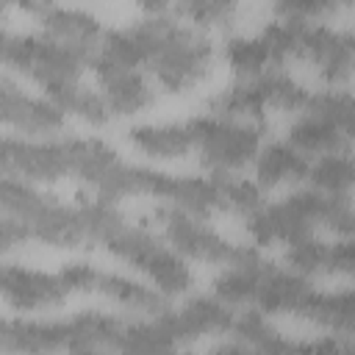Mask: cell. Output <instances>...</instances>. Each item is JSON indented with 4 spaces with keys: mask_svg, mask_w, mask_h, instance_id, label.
Returning <instances> with one entry per match:
<instances>
[{
    "mask_svg": "<svg viewBox=\"0 0 355 355\" xmlns=\"http://www.w3.org/2000/svg\"><path fill=\"white\" fill-rule=\"evenodd\" d=\"M122 327L125 319L100 311H78L61 319L8 316L0 338L6 355H75L83 349H114Z\"/></svg>",
    "mask_w": 355,
    "mask_h": 355,
    "instance_id": "obj_3",
    "label": "cell"
},
{
    "mask_svg": "<svg viewBox=\"0 0 355 355\" xmlns=\"http://www.w3.org/2000/svg\"><path fill=\"white\" fill-rule=\"evenodd\" d=\"M236 341L250 344L258 355H355V336H319V338H286L275 330L263 313L241 308L233 330Z\"/></svg>",
    "mask_w": 355,
    "mask_h": 355,
    "instance_id": "obj_11",
    "label": "cell"
},
{
    "mask_svg": "<svg viewBox=\"0 0 355 355\" xmlns=\"http://www.w3.org/2000/svg\"><path fill=\"white\" fill-rule=\"evenodd\" d=\"M3 205V250H11L22 241H42L50 247H94L100 244L105 225L116 214L114 202L100 197H83L75 205H67L33 183L3 175L0 183Z\"/></svg>",
    "mask_w": 355,
    "mask_h": 355,
    "instance_id": "obj_1",
    "label": "cell"
},
{
    "mask_svg": "<svg viewBox=\"0 0 355 355\" xmlns=\"http://www.w3.org/2000/svg\"><path fill=\"white\" fill-rule=\"evenodd\" d=\"M19 11L31 14L42 33L55 36L69 44H83V47H97L100 36L105 33L100 19L83 8L72 6H53V3H19Z\"/></svg>",
    "mask_w": 355,
    "mask_h": 355,
    "instance_id": "obj_17",
    "label": "cell"
},
{
    "mask_svg": "<svg viewBox=\"0 0 355 355\" xmlns=\"http://www.w3.org/2000/svg\"><path fill=\"white\" fill-rule=\"evenodd\" d=\"M305 111L327 119L349 144H355V94L341 92V89L311 92Z\"/></svg>",
    "mask_w": 355,
    "mask_h": 355,
    "instance_id": "obj_25",
    "label": "cell"
},
{
    "mask_svg": "<svg viewBox=\"0 0 355 355\" xmlns=\"http://www.w3.org/2000/svg\"><path fill=\"white\" fill-rule=\"evenodd\" d=\"M75 355H108V352H103V349H83V352H75Z\"/></svg>",
    "mask_w": 355,
    "mask_h": 355,
    "instance_id": "obj_28",
    "label": "cell"
},
{
    "mask_svg": "<svg viewBox=\"0 0 355 355\" xmlns=\"http://www.w3.org/2000/svg\"><path fill=\"white\" fill-rule=\"evenodd\" d=\"M47 100H53L64 114H72L78 119H83L86 125H94V128H103L111 122V108L105 103V97L100 94V89H89L83 83H69V86H61L50 94H44Z\"/></svg>",
    "mask_w": 355,
    "mask_h": 355,
    "instance_id": "obj_23",
    "label": "cell"
},
{
    "mask_svg": "<svg viewBox=\"0 0 355 355\" xmlns=\"http://www.w3.org/2000/svg\"><path fill=\"white\" fill-rule=\"evenodd\" d=\"M128 141L147 158L178 161L194 153V136L189 119L183 122H141L128 130Z\"/></svg>",
    "mask_w": 355,
    "mask_h": 355,
    "instance_id": "obj_19",
    "label": "cell"
},
{
    "mask_svg": "<svg viewBox=\"0 0 355 355\" xmlns=\"http://www.w3.org/2000/svg\"><path fill=\"white\" fill-rule=\"evenodd\" d=\"M155 219L161 225V236L186 261H197V263H211V266H225L227 269V266H233L236 261H241L247 255V247H239V244L227 241L202 216L161 205L155 211Z\"/></svg>",
    "mask_w": 355,
    "mask_h": 355,
    "instance_id": "obj_8",
    "label": "cell"
},
{
    "mask_svg": "<svg viewBox=\"0 0 355 355\" xmlns=\"http://www.w3.org/2000/svg\"><path fill=\"white\" fill-rule=\"evenodd\" d=\"M286 141L300 150L305 158H322V155H333V153H347L349 150V141L322 116L311 114V111H302L291 125H288V133H286Z\"/></svg>",
    "mask_w": 355,
    "mask_h": 355,
    "instance_id": "obj_22",
    "label": "cell"
},
{
    "mask_svg": "<svg viewBox=\"0 0 355 355\" xmlns=\"http://www.w3.org/2000/svg\"><path fill=\"white\" fill-rule=\"evenodd\" d=\"M0 116L14 136L25 139H55L67 125V114L53 100L25 92L8 75L0 80Z\"/></svg>",
    "mask_w": 355,
    "mask_h": 355,
    "instance_id": "obj_13",
    "label": "cell"
},
{
    "mask_svg": "<svg viewBox=\"0 0 355 355\" xmlns=\"http://www.w3.org/2000/svg\"><path fill=\"white\" fill-rule=\"evenodd\" d=\"M0 50L3 64L31 78L44 94L69 83H80V75L92 69L94 55V47L69 44L47 33H22L11 28H3Z\"/></svg>",
    "mask_w": 355,
    "mask_h": 355,
    "instance_id": "obj_5",
    "label": "cell"
},
{
    "mask_svg": "<svg viewBox=\"0 0 355 355\" xmlns=\"http://www.w3.org/2000/svg\"><path fill=\"white\" fill-rule=\"evenodd\" d=\"M311 92L297 83L286 69H272L255 78H239L227 89H219L205 100V111L214 116L261 122L263 111L302 114L308 108Z\"/></svg>",
    "mask_w": 355,
    "mask_h": 355,
    "instance_id": "obj_6",
    "label": "cell"
},
{
    "mask_svg": "<svg viewBox=\"0 0 355 355\" xmlns=\"http://www.w3.org/2000/svg\"><path fill=\"white\" fill-rule=\"evenodd\" d=\"M252 166H255V183L263 191V189L308 180L311 158H305L288 141H272V144H263Z\"/></svg>",
    "mask_w": 355,
    "mask_h": 355,
    "instance_id": "obj_21",
    "label": "cell"
},
{
    "mask_svg": "<svg viewBox=\"0 0 355 355\" xmlns=\"http://www.w3.org/2000/svg\"><path fill=\"white\" fill-rule=\"evenodd\" d=\"M189 128L197 158L216 175H239L263 150V122H241L205 111L189 116Z\"/></svg>",
    "mask_w": 355,
    "mask_h": 355,
    "instance_id": "obj_7",
    "label": "cell"
},
{
    "mask_svg": "<svg viewBox=\"0 0 355 355\" xmlns=\"http://www.w3.org/2000/svg\"><path fill=\"white\" fill-rule=\"evenodd\" d=\"M92 72L97 78V89L105 97L111 114L116 116H133L153 105L155 92L147 83L141 69L128 67H111V64H92Z\"/></svg>",
    "mask_w": 355,
    "mask_h": 355,
    "instance_id": "obj_18",
    "label": "cell"
},
{
    "mask_svg": "<svg viewBox=\"0 0 355 355\" xmlns=\"http://www.w3.org/2000/svg\"><path fill=\"white\" fill-rule=\"evenodd\" d=\"M144 14L133 22L144 47V69L172 94L200 86L216 61L214 42L178 19L169 6H144Z\"/></svg>",
    "mask_w": 355,
    "mask_h": 355,
    "instance_id": "obj_2",
    "label": "cell"
},
{
    "mask_svg": "<svg viewBox=\"0 0 355 355\" xmlns=\"http://www.w3.org/2000/svg\"><path fill=\"white\" fill-rule=\"evenodd\" d=\"M169 11L186 25L205 33L208 28H230L239 8L233 3H219V0H191V3H175L169 6Z\"/></svg>",
    "mask_w": 355,
    "mask_h": 355,
    "instance_id": "obj_26",
    "label": "cell"
},
{
    "mask_svg": "<svg viewBox=\"0 0 355 355\" xmlns=\"http://www.w3.org/2000/svg\"><path fill=\"white\" fill-rule=\"evenodd\" d=\"M236 313H239V308L222 302L219 297L197 294V297H189L180 308L169 305L158 319L164 322V327L172 333V338L178 344H189V341L202 338V336L230 333Z\"/></svg>",
    "mask_w": 355,
    "mask_h": 355,
    "instance_id": "obj_14",
    "label": "cell"
},
{
    "mask_svg": "<svg viewBox=\"0 0 355 355\" xmlns=\"http://www.w3.org/2000/svg\"><path fill=\"white\" fill-rule=\"evenodd\" d=\"M272 11H275V19L324 22L327 17H333L338 11V6L336 3H322V0H288V3H277Z\"/></svg>",
    "mask_w": 355,
    "mask_h": 355,
    "instance_id": "obj_27",
    "label": "cell"
},
{
    "mask_svg": "<svg viewBox=\"0 0 355 355\" xmlns=\"http://www.w3.org/2000/svg\"><path fill=\"white\" fill-rule=\"evenodd\" d=\"M286 263L288 269L300 275H336V277H352L355 280V239H336V241H319L305 239L294 247H286Z\"/></svg>",
    "mask_w": 355,
    "mask_h": 355,
    "instance_id": "obj_15",
    "label": "cell"
},
{
    "mask_svg": "<svg viewBox=\"0 0 355 355\" xmlns=\"http://www.w3.org/2000/svg\"><path fill=\"white\" fill-rule=\"evenodd\" d=\"M349 33H352V42H355V31H349Z\"/></svg>",
    "mask_w": 355,
    "mask_h": 355,
    "instance_id": "obj_29",
    "label": "cell"
},
{
    "mask_svg": "<svg viewBox=\"0 0 355 355\" xmlns=\"http://www.w3.org/2000/svg\"><path fill=\"white\" fill-rule=\"evenodd\" d=\"M294 61H305L333 89L355 75V42L349 31H336L327 22H291Z\"/></svg>",
    "mask_w": 355,
    "mask_h": 355,
    "instance_id": "obj_9",
    "label": "cell"
},
{
    "mask_svg": "<svg viewBox=\"0 0 355 355\" xmlns=\"http://www.w3.org/2000/svg\"><path fill=\"white\" fill-rule=\"evenodd\" d=\"M100 244L114 258H119L122 263H128L130 269L144 275L147 283L155 291H161L166 300L180 297L194 286L189 261L183 255H178L164 236L153 233L144 225H130L119 211L105 225Z\"/></svg>",
    "mask_w": 355,
    "mask_h": 355,
    "instance_id": "obj_4",
    "label": "cell"
},
{
    "mask_svg": "<svg viewBox=\"0 0 355 355\" xmlns=\"http://www.w3.org/2000/svg\"><path fill=\"white\" fill-rule=\"evenodd\" d=\"M3 175L28 180V183H53L72 178V136L55 139H25L6 133L3 136Z\"/></svg>",
    "mask_w": 355,
    "mask_h": 355,
    "instance_id": "obj_10",
    "label": "cell"
},
{
    "mask_svg": "<svg viewBox=\"0 0 355 355\" xmlns=\"http://www.w3.org/2000/svg\"><path fill=\"white\" fill-rule=\"evenodd\" d=\"M92 294H100L105 300H111L114 305L119 308H128V311H136V313H147V316H161L169 302L161 291H155L150 283H139L128 275H119V272H105L97 266V275H94V288Z\"/></svg>",
    "mask_w": 355,
    "mask_h": 355,
    "instance_id": "obj_20",
    "label": "cell"
},
{
    "mask_svg": "<svg viewBox=\"0 0 355 355\" xmlns=\"http://www.w3.org/2000/svg\"><path fill=\"white\" fill-rule=\"evenodd\" d=\"M308 183L316 191L349 194L355 189V153H333L311 161Z\"/></svg>",
    "mask_w": 355,
    "mask_h": 355,
    "instance_id": "obj_24",
    "label": "cell"
},
{
    "mask_svg": "<svg viewBox=\"0 0 355 355\" xmlns=\"http://www.w3.org/2000/svg\"><path fill=\"white\" fill-rule=\"evenodd\" d=\"M291 316L338 336H355V288L322 291L313 283H308Z\"/></svg>",
    "mask_w": 355,
    "mask_h": 355,
    "instance_id": "obj_16",
    "label": "cell"
},
{
    "mask_svg": "<svg viewBox=\"0 0 355 355\" xmlns=\"http://www.w3.org/2000/svg\"><path fill=\"white\" fill-rule=\"evenodd\" d=\"M0 288H3L6 305L22 313L58 308L75 294V286L64 266L55 272H44V269L22 266V263H6Z\"/></svg>",
    "mask_w": 355,
    "mask_h": 355,
    "instance_id": "obj_12",
    "label": "cell"
}]
</instances>
